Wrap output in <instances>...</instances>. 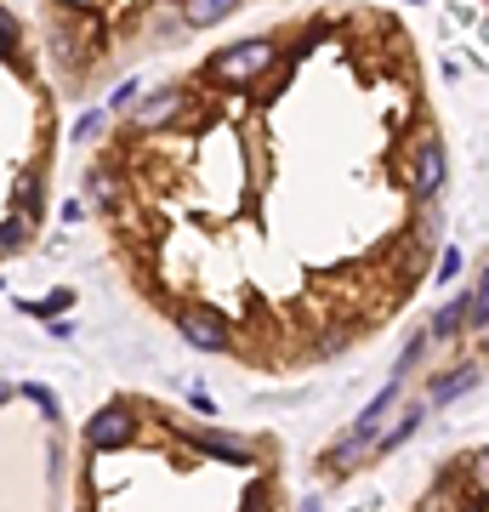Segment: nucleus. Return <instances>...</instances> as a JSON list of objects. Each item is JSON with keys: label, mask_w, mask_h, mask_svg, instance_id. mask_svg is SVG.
Segmentation results:
<instances>
[{"label": "nucleus", "mask_w": 489, "mask_h": 512, "mask_svg": "<svg viewBox=\"0 0 489 512\" xmlns=\"http://www.w3.org/2000/svg\"><path fill=\"white\" fill-rule=\"evenodd\" d=\"M455 274H461V245H450L444 262H438V279H455Z\"/></svg>", "instance_id": "nucleus-7"}, {"label": "nucleus", "mask_w": 489, "mask_h": 512, "mask_svg": "<svg viewBox=\"0 0 489 512\" xmlns=\"http://www.w3.org/2000/svg\"><path fill=\"white\" fill-rule=\"evenodd\" d=\"M302 512H319V495H308V501H302Z\"/></svg>", "instance_id": "nucleus-8"}, {"label": "nucleus", "mask_w": 489, "mask_h": 512, "mask_svg": "<svg viewBox=\"0 0 489 512\" xmlns=\"http://www.w3.org/2000/svg\"><path fill=\"white\" fill-rule=\"evenodd\" d=\"M273 507V478H256L251 490L239 495V512H268Z\"/></svg>", "instance_id": "nucleus-5"}, {"label": "nucleus", "mask_w": 489, "mask_h": 512, "mask_svg": "<svg viewBox=\"0 0 489 512\" xmlns=\"http://www.w3.org/2000/svg\"><path fill=\"white\" fill-rule=\"evenodd\" d=\"M109 131V109H91L80 126H74V143H91V137H103Z\"/></svg>", "instance_id": "nucleus-6"}, {"label": "nucleus", "mask_w": 489, "mask_h": 512, "mask_svg": "<svg viewBox=\"0 0 489 512\" xmlns=\"http://www.w3.org/2000/svg\"><path fill=\"white\" fill-rule=\"evenodd\" d=\"M137 433H143V416H137V404H126V399L91 410V421H86V444H91V450H103V456L137 444Z\"/></svg>", "instance_id": "nucleus-1"}, {"label": "nucleus", "mask_w": 489, "mask_h": 512, "mask_svg": "<svg viewBox=\"0 0 489 512\" xmlns=\"http://www.w3.org/2000/svg\"><path fill=\"white\" fill-rule=\"evenodd\" d=\"M6 399H12V382H0V404H6Z\"/></svg>", "instance_id": "nucleus-9"}, {"label": "nucleus", "mask_w": 489, "mask_h": 512, "mask_svg": "<svg viewBox=\"0 0 489 512\" xmlns=\"http://www.w3.org/2000/svg\"><path fill=\"white\" fill-rule=\"evenodd\" d=\"M245 0H182V12H177V23L182 29H217L222 18H234Z\"/></svg>", "instance_id": "nucleus-3"}, {"label": "nucleus", "mask_w": 489, "mask_h": 512, "mask_svg": "<svg viewBox=\"0 0 489 512\" xmlns=\"http://www.w3.org/2000/svg\"><path fill=\"white\" fill-rule=\"evenodd\" d=\"M478 376H484V365H461V370H450L444 382L433 387V399L427 404H450V399H461V393H472L478 387Z\"/></svg>", "instance_id": "nucleus-4"}, {"label": "nucleus", "mask_w": 489, "mask_h": 512, "mask_svg": "<svg viewBox=\"0 0 489 512\" xmlns=\"http://www.w3.org/2000/svg\"><path fill=\"white\" fill-rule=\"evenodd\" d=\"M182 439L194 444V450H205V456H217V461H251V444L234 439V433H217V427H182Z\"/></svg>", "instance_id": "nucleus-2"}]
</instances>
